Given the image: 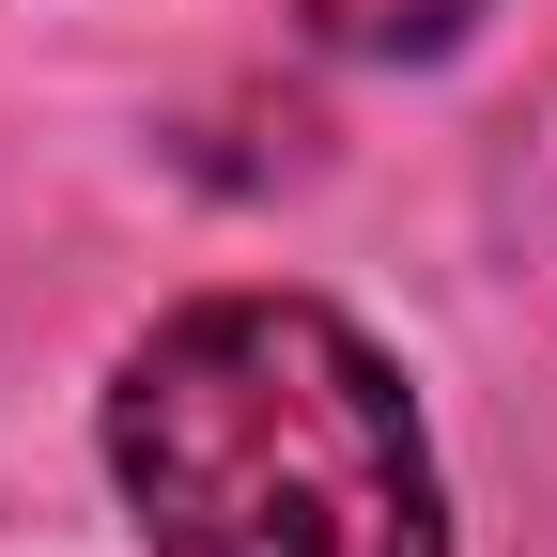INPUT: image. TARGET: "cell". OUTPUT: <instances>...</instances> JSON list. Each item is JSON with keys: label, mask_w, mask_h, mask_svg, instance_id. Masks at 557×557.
<instances>
[{"label": "cell", "mask_w": 557, "mask_h": 557, "mask_svg": "<svg viewBox=\"0 0 557 557\" xmlns=\"http://www.w3.org/2000/svg\"><path fill=\"white\" fill-rule=\"evenodd\" d=\"M109 480L156 557H449L418 403L310 295H201L109 387Z\"/></svg>", "instance_id": "obj_1"}, {"label": "cell", "mask_w": 557, "mask_h": 557, "mask_svg": "<svg viewBox=\"0 0 557 557\" xmlns=\"http://www.w3.org/2000/svg\"><path fill=\"white\" fill-rule=\"evenodd\" d=\"M465 16L480 0H310V32L357 62H434V47H465Z\"/></svg>", "instance_id": "obj_2"}]
</instances>
